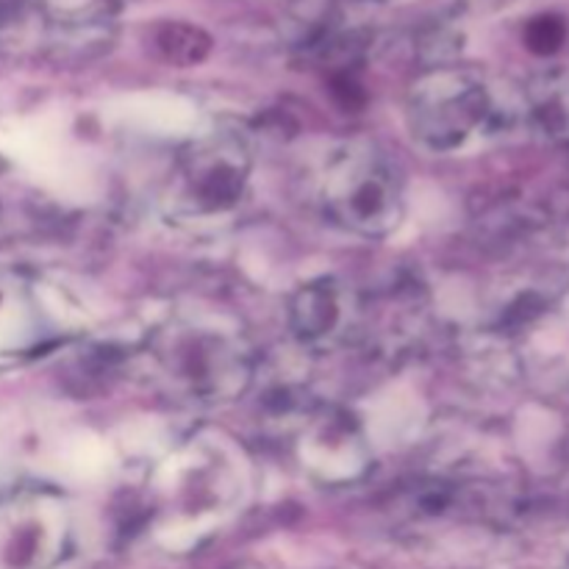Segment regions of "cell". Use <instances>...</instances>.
I'll list each match as a JSON object with an SVG mask.
<instances>
[{
    "mask_svg": "<svg viewBox=\"0 0 569 569\" xmlns=\"http://www.w3.org/2000/svg\"><path fill=\"white\" fill-rule=\"evenodd\" d=\"M328 211L361 233H383L400 217L395 170L370 148H348L326 176Z\"/></svg>",
    "mask_w": 569,
    "mask_h": 569,
    "instance_id": "6da1fadb",
    "label": "cell"
},
{
    "mask_svg": "<svg viewBox=\"0 0 569 569\" xmlns=\"http://www.w3.org/2000/svg\"><path fill=\"white\" fill-rule=\"evenodd\" d=\"M244 172L248 164L242 148L226 142L209 144L194 150L183 167V194L200 211L228 209L242 194Z\"/></svg>",
    "mask_w": 569,
    "mask_h": 569,
    "instance_id": "3957f363",
    "label": "cell"
},
{
    "mask_svg": "<svg viewBox=\"0 0 569 569\" xmlns=\"http://www.w3.org/2000/svg\"><path fill=\"white\" fill-rule=\"evenodd\" d=\"M489 109L492 103L478 83H439V89L422 94L417 103L415 133L433 148H459L478 128H483Z\"/></svg>",
    "mask_w": 569,
    "mask_h": 569,
    "instance_id": "7a4b0ae2",
    "label": "cell"
}]
</instances>
